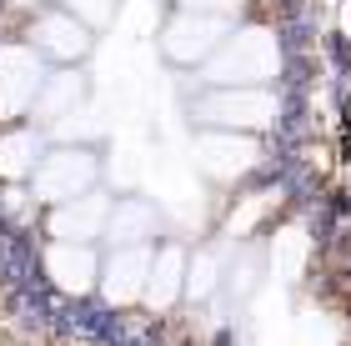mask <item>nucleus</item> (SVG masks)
<instances>
[{
    "instance_id": "f257e3e1",
    "label": "nucleus",
    "mask_w": 351,
    "mask_h": 346,
    "mask_svg": "<svg viewBox=\"0 0 351 346\" xmlns=\"http://www.w3.org/2000/svg\"><path fill=\"white\" fill-rule=\"evenodd\" d=\"M271 96H261V90H241V96H216V101H206L201 106V116H211V121H221V125H266L271 121Z\"/></svg>"
},
{
    "instance_id": "f03ea898",
    "label": "nucleus",
    "mask_w": 351,
    "mask_h": 346,
    "mask_svg": "<svg viewBox=\"0 0 351 346\" xmlns=\"http://www.w3.org/2000/svg\"><path fill=\"white\" fill-rule=\"evenodd\" d=\"M201 156H206V166L216 171V176H236V171H251V146L246 140H231V136H206L201 140Z\"/></svg>"
},
{
    "instance_id": "7ed1b4c3",
    "label": "nucleus",
    "mask_w": 351,
    "mask_h": 346,
    "mask_svg": "<svg viewBox=\"0 0 351 346\" xmlns=\"http://www.w3.org/2000/svg\"><path fill=\"white\" fill-rule=\"evenodd\" d=\"M86 176H90V161H81V151H66V166L51 161L40 171V191L56 201V191H71V186H81Z\"/></svg>"
},
{
    "instance_id": "20e7f679",
    "label": "nucleus",
    "mask_w": 351,
    "mask_h": 346,
    "mask_svg": "<svg viewBox=\"0 0 351 346\" xmlns=\"http://www.w3.org/2000/svg\"><path fill=\"white\" fill-rule=\"evenodd\" d=\"M141 286H146V256L125 251V256L116 261V281H106V291L116 296V301H125V296H136Z\"/></svg>"
},
{
    "instance_id": "39448f33",
    "label": "nucleus",
    "mask_w": 351,
    "mask_h": 346,
    "mask_svg": "<svg viewBox=\"0 0 351 346\" xmlns=\"http://www.w3.org/2000/svg\"><path fill=\"white\" fill-rule=\"evenodd\" d=\"M51 266H56V276L66 271V286H71V291H81L86 281H90V266H95V261H90V251H71V246H66V251H56V256H51Z\"/></svg>"
},
{
    "instance_id": "423d86ee",
    "label": "nucleus",
    "mask_w": 351,
    "mask_h": 346,
    "mask_svg": "<svg viewBox=\"0 0 351 346\" xmlns=\"http://www.w3.org/2000/svg\"><path fill=\"white\" fill-rule=\"evenodd\" d=\"M40 40L51 45V51H66V55H75V51L86 45V36H81L71 21H45V25H40Z\"/></svg>"
},
{
    "instance_id": "0eeeda50",
    "label": "nucleus",
    "mask_w": 351,
    "mask_h": 346,
    "mask_svg": "<svg viewBox=\"0 0 351 346\" xmlns=\"http://www.w3.org/2000/svg\"><path fill=\"white\" fill-rule=\"evenodd\" d=\"M60 221H66V231H71V241H81V236L101 221V201H90V206H71V211H60ZM56 221V226H60Z\"/></svg>"
},
{
    "instance_id": "6e6552de",
    "label": "nucleus",
    "mask_w": 351,
    "mask_h": 346,
    "mask_svg": "<svg viewBox=\"0 0 351 346\" xmlns=\"http://www.w3.org/2000/svg\"><path fill=\"white\" fill-rule=\"evenodd\" d=\"M206 30H216V25H201V21H186V40H171V51L176 55H196V51H206L216 36H206Z\"/></svg>"
},
{
    "instance_id": "1a4fd4ad",
    "label": "nucleus",
    "mask_w": 351,
    "mask_h": 346,
    "mask_svg": "<svg viewBox=\"0 0 351 346\" xmlns=\"http://www.w3.org/2000/svg\"><path fill=\"white\" fill-rule=\"evenodd\" d=\"M176 276H181V251H166V261H161V281H156V301H166V296L176 291Z\"/></svg>"
},
{
    "instance_id": "9d476101",
    "label": "nucleus",
    "mask_w": 351,
    "mask_h": 346,
    "mask_svg": "<svg viewBox=\"0 0 351 346\" xmlns=\"http://www.w3.org/2000/svg\"><path fill=\"white\" fill-rule=\"evenodd\" d=\"M0 166L5 171H25L30 166V140L21 136V140H5V146H0Z\"/></svg>"
}]
</instances>
